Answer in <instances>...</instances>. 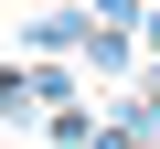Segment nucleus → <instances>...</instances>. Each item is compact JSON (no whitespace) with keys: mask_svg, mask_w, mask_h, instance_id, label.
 I'll use <instances>...</instances> for the list:
<instances>
[{"mask_svg":"<svg viewBox=\"0 0 160 149\" xmlns=\"http://www.w3.org/2000/svg\"><path fill=\"white\" fill-rule=\"evenodd\" d=\"M0 107H11V74H0Z\"/></svg>","mask_w":160,"mask_h":149,"instance_id":"f257e3e1","label":"nucleus"}]
</instances>
